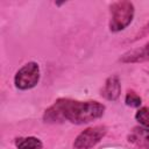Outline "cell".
<instances>
[{
	"label": "cell",
	"mask_w": 149,
	"mask_h": 149,
	"mask_svg": "<svg viewBox=\"0 0 149 149\" xmlns=\"http://www.w3.org/2000/svg\"><path fill=\"white\" fill-rule=\"evenodd\" d=\"M105 113V106L98 101H78L69 99L65 120L74 125L88 123L101 118Z\"/></svg>",
	"instance_id": "cell-1"
},
{
	"label": "cell",
	"mask_w": 149,
	"mask_h": 149,
	"mask_svg": "<svg viewBox=\"0 0 149 149\" xmlns=\"http://www.w3.org/2000/svg\"><path fill=\"white\" fill-rule=\"evenodd\" d=\"M111 9V20H109V30L118 33L123 30L130 24L134 17L135 8L133 2L127 0H121L113 2L109 7Z\"/></svg>",
	"instance_id": "cell-2"
},
{
	"label": "cell",
	"mask_w": 149,
	"mask_h": 149,
	"mask_svg": "<svg viewBox=\"0 0 149 149\" xmlns=\"http://www.w3.org/2000/svg\"><path fill=\"white\" fill-rule=\"evenodd\" d=\"M40 66L36 62H28L14 76L15 87L19 90H30L35 87L40 80Z\"/></svg>",
	"instance_id": "cell-3"
},
{
	"label": "cell",
	"mask_w": 149,
	"mask_h": 149,
	"mask_svg": "<svg viewBox=\"0 0 149 149\" xmlns=\"http://www.w3.org/2000/svg\"><path fill=\"white\" fill-rule=\"evenodd\" d=\"M107 134L105 126H94L81 132L73 142V149H91Z\"/></svg>",
	"instance_id": "cell-4"
},
{
	"label": "cell",
	"mask_w": 149,
	"mask_h": 149,
	"mask_svg": "<svg viewBox=\"0 0 149 149\" xmlns=\"http://www.w3.org/2000/svg\"><path fill=\"white\" fill-rule=\"evenodd\" d=\"M69 99L62 98L56 100L49 108L45 109L43 114V120L44 122L48 123H61L65 121V112L68 107Z\"/></svg>",
	"instance_id": "cell-5"
},
{
	"label": "cell",
	"mask_w": 149,
	"mask_h": 149,
	"mask_svg": "<svg viewBox=\"0 0 149 149\" xmlns=\"http://www.w3.org/2000/svg\"><path fill=\"white\" fill-rule=\"evenodd\" d=\"M120 93H121V84L119 77L118 76L108 77L101 90V95L109 101H115L120 97Z\"/></svg>",
	"instance_id": "cell-6"
},
{
	"label": "cell",
	"mask_w": 149,
	"mask_h": 149,
	"mask_svg": "<svg viewBox=\"0 0 149 149\" xmlns=\"http://www.w3.org/2000/svg\"><path fill=\"white\" fill-rule=\"evenodd\" d=\"M147 59H149V42H147L140 49H134L123 54L120 58V61L123 63H139L144 62Z\"/></svg>",
	"instance_id": "cell-7"
},
{
	"label": "cell",
	"mask_w": 149,
	"mask_h": 149,
	"mask_svg": "<svg viewBox=\"0 0 149 149\" xmlns=\"http://www.w3.org/2000/svg\"><path fill=\"white\" fill-rule=\"evenodd\" d=\"M129 142H133L143 149H149V129L135 128L129 136Z\"/></svg>",
	"instance_id": "cell-8"
},
{
	"label": "cell",
	"mask_w": 149,
	"mask_h": 149,
	"mask_svg": "<svg viewBox=\"0 0 149 149\" xmlns=\"http://www.w3.org/2000/svg\"><path fill=\"white\" fill-rule=\"evenodd\" d=\"M15 146L17 149H42L43 143L35 136H26L17 137L15 140Z\"/></svg>",
	"instance_id": "cell-9"
},
{
	"label": "cell",
	"mask_w": 149,
	"mask_h": 149,
	"mask_svg": "<svg viewBox=\"0 0 149 149\" xmlns=\"http://www.w3.org/2000/svg\"><path fill=\"white\" fill-rule=\"evenodd\" d=\"M135 119L143 128L149 129V108L147 107L139 108L135 114Z\"/></svg>",
	"instance_id": "cell-10"
},
{
	"label": "cell",
	"mask_w": 149,
	"mask_h": 149,
	"mask_svg": "<svg viewBox=\"0 0 149 149\" xmlns=\"http://www.w3.org/2000/svg\"><path fill=\"white\" fill-rule=\"evenodd\" d=\"M125 102L127 106L129 107H134V108H137L141 106L142 104V99L139 94H136L134 91H128L126 93V98H125Z\"/></svg>",
	"instance_id": "cell-11"
},
{
	"label": "cell",
	"mask_w": 149,
	"mask_h": 149,
	"mask_svg": "<svg viewBox=\"0 0 149 149\" xmlns=\"http://www.w3.org/2000/svg\"><path fill=\"white\" fill-rule=\"evenodd\" d=\"M148 26H149V23H148Z\"/></svg>",
	"instance_id": "cell-12"
}]
</instances>
